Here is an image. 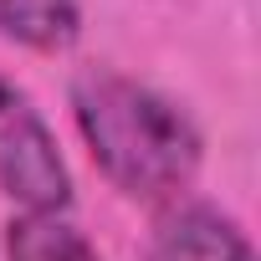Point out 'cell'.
<instances>
[{
	"label": "cell",
	"instance_id": "obj_1",
	"mask_svg": "<svg viewBox=\"0 0 261 261\" xmlns=\"http://www.w3.org/2000/svg\"><path fill=\"white\" fill-rule=\"evenodd\" d=\"M72 118L77 134L102 169V179L144 205H174L200 174L205 139L195 118L159 87L92 67L72 82Z\"/></svg>",
	"mask_w": 261,
	"mask_h": 261
},
{
	"label": "cell",
	"instance_id": "obj_2",
	"mask_svg": "<svg viewBox=\"0 0 261 261\" xmlns=\"http://www.w3.org/2000/svg\"><path fill=\"white\" fill-rule=\"evenodd\" d=\"M0 190L21 205V215L72 210V164L46 113L16 77H0Z\"/></svg>",
	"mask_w": 261,
	"mask_h": 261
},
{
	"label": "cell",
	"instance_id": "obj_3",
	"mask_svg": "<svg viewBox=\"0 0 261 261\" xmlns=\"http://www.w3.org/2000/svg\"><path fill=\"white\" fill-rule=\"evenodd\" d=\"M149 261H256L251 236L241 230L236 215H225L210 200H174L164 205Z\"/></svg>",
	"mask_w": 261,
	"mask_h": 261
},
{
	"label": "cell",
	"instance_id": "obj_4",
	"mask_svg": "<svg viewBox=\"0 0 261 261\" xmlns=\"http://www.w3.org/2000/svg\"><path fill=\"white\" fill-rule=\"evenodd\" d=\"M0 36L26 51H67L82 36L77 0H0Z\"/></svg>",
	"mask_w": 261,
	"mask_h": 261
},
{
	"label": "cell",
	"instance_id": "obj_5",
	"mask_svg": "<svg viewBox=\"0 0 261 261\" xmlns=\"http://www.w3.org/2000/svg\"><path fill=\"white\" fill-rule=\"evenodd\" d=\"M6 261H102L72 215H16L6 225Z\"/></svg>",
	"mask_w": 261,
	"mask_h": 261
}]
</instances>
